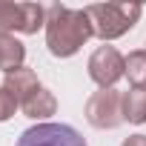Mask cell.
<instances>
[{"mask_svg": "<svg viewBox=\"0 0 146 146\" xmlns=\"http://www.w3.org/2000/svg\"><path fill=\"white\" fill-rule=\"evenodd\" d=\"M86 69H89V78L100 89H115V83L126 75V57L115 46H98L92 52Z\"/></svg>", "mask_w": 146, "mask_h": 146, "instance_id": "277c9868", "label": "cell"}, {"mask_svg": "<svg viewBox=\"0 0 146 146\" xmlns=\"http://www.w3.org/2000/svg\"><path fill=\"white\" fill-rule=\"evenodd\" d=\"M126 78L132 89H146V49L129 52L126 57Z\"/></svg>", "mask_w": 146, "mask_h": 146, "instance_id": "8fae6325", "label": "cell"}, {"mask_svg": "<svg viewBox=\"0 0 146 146\" xmlns=\"http://www.w3.org/2000/svg\"><path fill=\"white\" fill-rule=\"evenodd\" d=\"M15 146H86V140L66 123H37L26 129Z\"/></svg>", "mask_w": 146, "mask_h": 146, "instance_id": "5b68a950", "label": "cell"}, {"mask_svg": "<svg viewBox=\"0 0 146 146\" xmlns=\"http://www.w3.org/2000/svg\"><path fill=\"white\" fill-rule=\"evenodd\" d=\"M123 120L135 126L146 123V89H129L123 95Z\"/></svg>", "mask_w": 146, "mask_h": 146, "instance_id": "9c48e42d", "label": "cell"}, {"mask_svg": "<svg viewBox=\"0 0 146 146\" xmlns=\"http://www.w3.org/2000/svg\"><path fill=\"white\" fill-rule=\"evenodd\" d=\"M23 32V6L0 0V37Z\"/></svg>", "mask_w": 146, "mask_h": 146, "instance_id": "30bf717a", "label": "cell"}, {"mask_svg": "<svg viewBox=\"0 0 146 146\" xmlns=\"http://www.w3.org/2000/svg\"><path fill=\"white\" fill-rule=\"evenodd\" d=\"M86 12H89L95 37H100L106 43V40L123 37L140 20L143 6L140 3H95V6H86Z\"/></svg>", "mask_w": 146, "mask_h": 146, "instance_id": "7a4b0ae2", "label": "cell"}, {"mask_svg": "<svg viewBox=\"0 0 146 146\" xmlns=\"http://www.w3.org/2000/svg\"><path fill=\"white\" fill-rule=\"evenodd\" d=\"M3 89H6L17 103H26V100L40 89V80H37V75H35L32 69L20 66V69L9 72V75H3Z\"/></svg>", "mask_w": 146, "mask_h": 146, "instance_id": "8992f818", "label": "cell"}, {"mask_svg": "<svg viewBox=\"0 0 146 146\" xmlns=\"http://www.w3.org/2000/svg\"><path fill=\"white\" fill-rule=\"evenodd\" d=\"M120 146H146V135H129Z\"/></svg>", "mask_w": 146, "mask_h": 146, "instance_id": "5bb4252c", "label": "cell"}, {"mask_svg": "<svg viewBox=\"0 0 146 146\" xmlns=\"http://www.w3.org/2000/svg\"><path fill=\"white\" fill-rule=\"evenodd\" d=\"M17 106H20V103H17V100H15V98H12L3 86H0V123H3V120H9V117L17 112Z\"/></svg>", "mask_w": 146, "mask_h": 146, "instance_id": "4fadbf2b", "label": "cell"}, {"mask_svg": "<svg viewBox=\"0 0 146 146\" xmlns=\"http://www.w3.org/2000/svg\"><path fill=\"white\" fill-rule=\"evenodd\" d=\"M23 60H26V46H23L15 35L0 37V69H3V75L20 69Z\"/></svg>", "mask_w": 146, "mask_h": 146, "instance_id": "ba28073f", "label": "cell"}, {"mask_svg": "<svg viewBox=\"0 0 146 146\" xmlns=\"http://www.w3.org/2000/svg\"><path fill=\"white\" fill-rule=\"evenodd\" d=\"M89 37H95V29L86 9H69L63 3L46 9V46L54 57L78 54Z\"/></svg>", "mask_w": 146, "mask_h": 146, "instance_id": "6da1fadb", "label": "cell"}, {"mask_svg": "<svg viewBox=\"0 0 146 146\" xmlns=\"http://www.w3.org/2000/svg\"><path fill=\"white\" fill-rule=\"evenodd\" d=\"M23 6V32L20 35H37V29L46 26V9L40 3H20Z\"/></svg>", "mask_w": 146, "mask_h": 146, "instance_id": "7c38bea8", "label": "cell"}, {"mask_svg": "<svg viewBox=\"0 0 146 146\" xmlns=\"http://www.w3.org/2000/svg\"><path fill=\"white\" fill-rule=\"evenodd\" d=\"M20 109H23V115L32 117V120H46V117H52V115L57 112V98H54L46 86H40L26 103H20Z\"/></svg>", "mask_w": 146, "mask_h": 146, "instance_id": "52a82bcc", "label": "cell"}, {"mask_svg": "<svg viewBox=\"0 0 146 146\" xmlns=\"http://www.w3.org/2000/svg\"><path fill=\"white\" fill-rule=\"evenodd\" d=\"M86 120L95 129H117L123 123V95L117 89H100L86 100Z\"/></svg>", "mask_w": 146, "mask_h": 146, "instance_id": "3957f363", "label": "cell"}]
</instances>
